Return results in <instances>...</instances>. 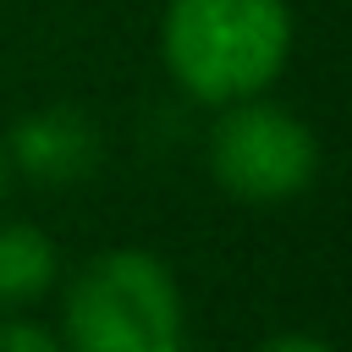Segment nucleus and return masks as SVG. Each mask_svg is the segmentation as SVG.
Wrapping results in <instances>:
<instances>
[{
  "label": "nucleus",
  "mask_w": 352,
  "mask_h": 352,
  "mask_svg": "<svg viewBox=\"0 0 352 352\" xmlns=\"http://www.w3.org/2000/svg\"><path fill=\"white\" fill-rule=\"evenodd\" d=\"M6 187H11V165H6V148H0V198H6Z\"/></svg>",
  "instance_id": "8"
},
{
  "label": "nucleus",
  "mask_w": 352,
  "mask_h": 352,
  "mask_svg": "<svg viewBox=\"0 0 352 352\" xmlns=\"http://www.w3.org/2000/svg\"><path fill=\"white\" fill-rule=\"evenodd\" d=\"M0 148H6V165L33 187H77L99 170L104 138H99V121L77 104H38L11 121Z\"/></svg>",
  "instance_id": "4"
},
{
  "label": "nucleus",
  "mask_w": 352,
  "mask_h": 352,
  "mask_svg": "<svg viewBox=\"0 0 352 352\" xmlns=\"http://www.w3.org/2000/svg\"><path fill=\"white\" fill-rule=\"evenodd\" d=\"M292 0H165L160 66L204 110L270 94L292 60Z\"/></svg>",
  "instance_id": "1"
},
{
  "label": "nucleus",
  "mask_w": 352,
  "mask_h": 352,
  "mask_svg": "<svg viewBox=\"0 0 352 352\" xmlns=\"http://www.w3.org/2000/svg\"><path fill=\"white\" fill-rule=\"evenodd\" d=\"M0 352H66L60 336L28 314H0Z\"/></svg>",
  "instance_id": "6"
},
{
  "label": "nucleus",
  "mask_w": 352,
  "mask_h": 352,
  "mask_svg": "<svg viewBox=\"0 0 352 352\" xmlns=\"http://www.w3.org/2000/svg\"><path fill=\"white\" fill-rule=\"evenodd\" d=\"M253 352H336V341H324V336H314V330H280V336L258 341Z\"/></svg>",
  "instance_id": "7"
},
{
  "label": "nucleus",
  "mask_w": 352,
  "mask_h": 352,
  "mask_svg": "<svg viewBox=\"0 0 352 352\" xmlns=\"http://www.w3.org/2000/svg\"><path fill=\"white\" fill-rule=\"evenodd\" d=\"M204 165L236 204H292L319 176V138L292 104L253 94L214 110Z\"/></svg>",
  "instance_id": "3"
},
{
  "label": "nucleus",
  "mask_w": 352,
  "mask_h": 352,
  "mask_svg": "<svg viewBox=\"0 0 352 352\" xmlns=\"http://www.w3.org/2000/svg\"><path fill=\"white\" fill-rule=\"evenodd\" d=\"M66 352H192L187 292L154 248H99L60 292Z\"/></svg>",
  "instance_id": "2"
},
{
  "label": "nucleus",
  "mask_w": 352,
  "mask_h": 352,
  "mask_svg": "<svg viewBox=\"0 0 352 352\" xmlns=\"http://www.w3.org/2000/svg\"><path fill=\"white\" fill-rule=\"evenodd\" d=\"M60 286V248L33 220H0V314H22Z\"/></svg>",
  "instance_id": "5"
}]
</instances>
